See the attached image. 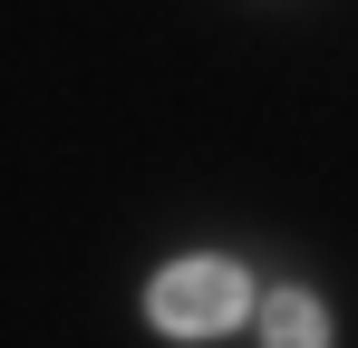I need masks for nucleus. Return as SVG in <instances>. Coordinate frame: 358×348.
<instances>
[{"instance_id":"obj_1","label":"nucleus","mask_w":358,"mask_h":348,"mask_svg":"<svg viewBox=\"0 0 358 348\" xmlns=\"http://www.w3.org/2000/svg\"><path fill=\"white\" fill-rule=\"evenodd\" d=\"M242 310H252V290H242L233 261H175L165 281L145 290V319L165 339H213V329H233Z\"/></svg>"},{"instance_id":"obj_2","label":"nucleus","mask_w":358,"mask_h":348,"mask_svg":"<svg viewBox=\"0 0 358 348\" xmlns=\"http://www.w3.org/2000/svg\"><path fill=\"white\" fill-rule=\"evenodd\" d=\"M262 339L320 348V339H329V319H320V300H310V290H271V300H262Z\"/></svg>"}]
</instances>
